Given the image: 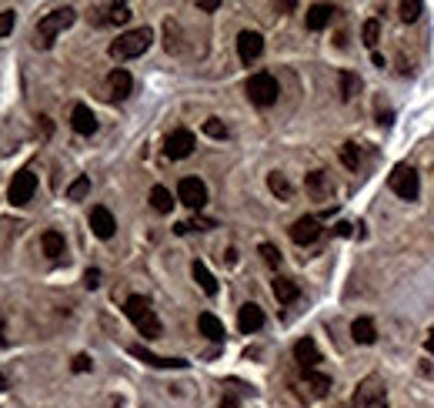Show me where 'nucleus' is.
Listing matches in <instances>:
<instances>
[{
    "label": "nucleus",
    "instance_id": "obj_1",
    "mask_svg": "<svg viewBox=\"0 0 434 408\" xmlns=\"http://www.w3.org/2000/svg\"><path fill=\"white\" fill-rule=\"evenodd\" d=\"M124 315H127L130 321H134V328L141 331L144 338H157L161 335V318L154 315V308H151V301L147 298H141V295H130L127 301H124Z\"/></svg>",
    "mask_w": 434,
    "mask_h": 408
},
{
    "label": "nucleus",
    "instance_id": "obj_2",
    "mask_svg": "<svg viewBox=\"0 0 434 408\" xmlns=\"http://www.w3.org/2000/svg\"><path fill=\"white\" fill-rule=\"evenodd\" d=\"M151 41H154L151 27H137V31L120 33L117 41L110 44V57H117V61H134V57L147 54V47H151Z\"/></svg>",
    "mask_w": 434,
    "mask_h": 408
},
{
    "label": "nucleus",
    "instance_id": "obj_3",
    "mask_svg": "<svg viewBox=\"0 0 434 408\" xmlns=\"http://www.w3.org/2000/svg\"><path fill=\"white\" fill-rule=\"evenodd\" d=\"M74 21H77V11H74V7H57V11L43 14L41 23H37V44H41V47H51L57 33L67 31V27H70Z\"/></svg>",
    "mask_w": 434,
    "mask_h": 408
},
{
    "label": "nucleus",
    "instance_id": "obj_4",
    "mask_svg": "<svg viewBox=\"0 0 434 408\" xmlns=\"http://www.w3.org/2000/svg\"><path fill=\"white\" fill-rule=\"evenodd\" d=\"M351 408H388V392H384V382H381L378 375L364 378V382L354 388Z\"/></svg>",
    "mask_w": 434,
    "mask_h": 408
},
{
    "label": "nucleus",
    "instance_id": "obj_5",
    "mask_svg": "<svg viewBox=\"0 0 434 408\" xmlns=\"http://www.w3.org/2000/svg\"><path fill=\"white\" fill-rule=\"evenodd\" d=\"M391 191L401 201H418V194H421V177H418V171L408 164H398L391 171Z\"/></svg>",
    "mask_w": 434,
    "mask_h": 408
},
{
    "label": "nucleus",
    "instance_id": "obj_6",
    "mask_svg": "<svg viewBox=\"0 0 434 408\" xmlns=\"http://www.w3.org/2000/svg\"><path fill=\"white\" fill-rule=\"evenodd\" d=\"M248 98L250 104H258V108H271L274 100H277V94H281V88H277V78H271V74H254V78H248Z\"/></svg>",
    "mask_w": 434,
    "mask_h": 408
},
{
    "label": "nucleus",
    "instance_id": "obj_7",
    "mask_svg": "<svg viewBox=\"0 0 434 408\" xmlns=\"http://www.w3.org/2000/svg\"><path fill=\"white\" fill-rule=\"evenodd\" d=\"M33 191H37V174H33L31 167H23V171H17L11 181V191H7V198H11V204H27V201L33 198Z\"/></svg>",
    "mask_w": 434,
    "mask_h": 408
},
{
    "label": "nucleus",
    "instance_id": "obj_8",
    "mask_svg": "<svg viewBox=\"0 0 434 408\" xmlns=\"http://www.w3.org/2000/svg\"><path fill=\"white\" fill-rule=\"evenodd\" d=\"M177 198H181V204H187L191 211H201L207 204V184L201 177H184V181L177 184Z\"/></svg>",
    "mask_w": 434,
    "mask_h": 408
},
{
    "label": "nucleus",
    "instance_id": "obj_9",
    "mask_svg": "<svg viewBox=\"0 0 434 408\" xmlns=\"http://www.w3.org/2000/svg\"><path fill=\"white\" fill-rule=\"evenodd\" d=\"M194 134L191 131H174V134H167V141H164V155L171 157V161H184V157H191V151H194Z\"/></svg>",
    "mask_w": 434,
    "mask_h": 408
},
{
    "label": "nucleus",
    "instance_id": "obj_10",
    "mask_svg": "<svg viewBox=\"0 0 434 408\" xmlns=\"http://www.w3.org/2000/svg\"><path fill=\"white\" fill-rule=\"evenodd\" d=\"M260 51H264V37H260L258 31H240L238 33V57L244 61V64H254L260 57Z\"/></svg>",
    "mask_w": 434,
    "mask_h": 408
},
{
    "label": "nucleus",
    "instance_id": "obj_11",
    "mask_svg": "<svg viewBox=\"0 0 434 408\" xmlns=\"http://www.w3.org/2000/svg\"><path fill=\"white\" fill-rule=\"evenodd\" d=\"M238 328L244 331V335H254V331L264 328V311H260L254 301H248V305L238 308Z\"/></svg>",
    "mask_w": 434,
    "mask_h": 408
},
{
    "label": "nucleus",
    "instance_id": "obj_12",
    "mask_svg": "<svg viewBox=\"0 0 434 408\" xmlns=\"http://www.w3.org/2000/svg\"><path fill=\"white\" fill-rule=\"evenodd\" d=\"M130 355H134V358H141L144 365H154V368H187L184 358H164V355L147 352L144 345H130Z\"/></svg>",
    "mask_w": 434,
    "mask_h": 408
},
{
    "label": "nucleus",
    "instance_id": "obj_13",
    "mask_svg": "<svg viewBox=\"0 0 434 408\" xmlns=\"http://www.w3.org/2000/svg\"><path fill=\"white\" fill-rule=\"evenodd\" d=\"M90 231L107 241V238H114V231H117V221H114V214H110L107 208H94L90 211Z\"/></svg>",
    "mask_w": 434,
    "mask_h": 408
},
{
    "label": "nucleus",
    "instance_id": "obj_14",
    "mask_svg": "<svg viewBox=\"0 0 434 408\" xmlns=\"http://www.w3.org/2000/svg\"><path fill=\"white\" fill-rule=\"evenodd\" d=\"M70 127H74L77 134L90 137V134L97 131V117H94V110L87 108V104H77V108L70 110Z\"/></svg>",
    "mask_w": 434,
    "mask_h": 408
},
{
    "label": "nucleus",
    "instance_id": "obj_15",
    "mask_svg": "<svg viewBox=\"0 0 434 408\" xmlns=\"http://www.w3.org/2000/svg\"><path fill=\"white\" fill-rule=\"evenodd\" d=\"M317 234H321V221L317 218H301V221H294L291 241L294 244H311V241H317Z\"/></svg>",
    "mask_w": 434,
    "mask_h": 408
},
{
    "label": "nucleus",
    "instance_id": "obj_16",
    "mask_svg": "<svg viewBox=\"0 0 434 408\" xmlns=\"http://www.w3.org/2000/svg\"><path fill=\"white\" fill-rule=\"evenodd\" d=\"M294 358H297V365H301L304 372H314L317 362H321V352H317V345L311 338H301V342L294 345Z\"/></svg>",
    "mask_w": 434,
    "mask_h": 408
},
{
    "label": "nucleus",
    "instance_id": "obj_17",
    "mask_svg": "<svg viewBox=\"0 0 434 408\" xmlns=\"http://www.w3.org/2000/svg\"><path fill=\"white\" fill-rule=\"evenodd\" d=\"M107 88H110V98H114V100H124L130 94V88H134V78H130L124 67H117V70H110Z\"/></svg>",
    "mask_w": 434,
    "mask_h": 408
},
{
    "label": "nucleus",
    "instance_id": "obj_18",
    "mask_svg": "<svg viewBox=\"0 0 434 408\" xmlns=\"http://www.w3.org/2000/svg\"><path fill=\"white\" fill-rule=\"evenodd\" d=\"M130 21V4H107L100 7V17H94V23H127Z\"/></svg>",
    "mask_w": 434,
    "mask_h": 408
},
{
    "label": "nucleus",
    "instance_id": "obj_19",
    "mask_svg": "<svg viewBox=\"0 0 434 408\" xmlns=\"http://www.w3.org/2000/svg\"><path fill=\"white\" fill-rule=\"evenodd\" d=\"M351 338L358 345H374L378 342V328H374V321L371 318H354V325H351Z\"/></svg>",
    "mask_w": 434,
    "mask_h": 408
},
{
    "label": "nucleus",
    "instance_id": "obj_20",
    "mask_svg": "<svg viewBox=\"0 0 434 408\" xmlns=\"http://www.w3.org/2000/svg\"><path fill=\"white\" fill-rule=\"evenodd\" d=\"M197 328H201V335L211 338V342H224V325H221V318L211 315V311H204V315L197 318Z\"/></svg>",
    "mask_w": 434,
    "mask_h": 408
},
{
    "label": "nucleus",
    "instance_id": "obj_21",
    "mask_svg": "<svg viewBox=\"0 0 434 408\" xmlns=\"http://www.w3.org/2000/svg\"><path fill=\"white\" fill-rule=\"evenodd\" d=\"M331 17H334V7H331V4H311V11H307V27H311V31H324Z\"/></svg>",
    "mask_w": 434,
    "mask_h": 408
},
{
    "label": "nucleus",
    "instance_id": "obj_22",
    "mask_svg": "<svg viewBox=\"0 0 434 408\" xmlns=\"http://www.w3.org/2000/svg\"><path fill=\"white\" fill-rule=\"evenodd\" d=\"M304 184H307V194H311V198H327V194H331V177H327L324 171H311Z\"/></svg>",
    "mask_w": 434,
    "mask_h": 408
},
{
    "label": "nucleus",
    "instance_id": "obj_23",
    "mask_svg": "<svg viewBox=\"0 0 434 408\" xmlns=\"http://www.w3.org/2000/svg\"><path fill=\"white\" fill-rule=\"evenodd\" d=\"M191 275H194V281L201 285V291H204V295H217V278L207 271L204 261H194V265H191Z\"/></svg>",
    "mask_w": 434,
    "mask_h": 408
},
{
    "label": "nucleus",
    "instance_id": "obj_24",
    "mask_svg": "<svg viewBox=\"0 0 434 408\" xmlns=\"http://www.w3.org/2000/svg\"><path fill=\"white\" fill-rule=\"evenodd\" d=\"M297 295H301L297 281H291V278H274V298L281 301V305H291Z\"/></svg>",
    "mask_w": 434,
    "mask_h": 408
},
{
    "label": "nucleus",
    "instance_id": "obj_25",
    "mask_svg": "<svg viewBox=\"0 0 434 408\" xmlns=\"http://www.w3.org/2000/svg\"><path fill=\"white\" fill-rule=\"evenodd\" d=\"M41 248H43V254L47 258H60L64 254V234L60 231H43V238H41Z\"/></svg>",
    "mask_w": 434,
    "mask_h": 408
},
{
    "label": "nucleus",
    "instance_id": "obj_26",
    "mask_svg": "<svg viewBox=\"0 0 434 408\" xmlns=\"http://www.w3.org/2000/svg\"><path fill=\"white\" fill-rule=\"evenodd\" d=\"M151 208L157 211V214H171V208H174V194L167 188H151Z\"/></svg>",
    "mask_w": 434,
    "mask_h": 408
},
{
    "label": "nucleus",
    "instance_id": "obj_27",
    "mask_svg": "<svg viewBox=\"0 0 434 408\" xmlns=\"http://www.w3.org/2000/svg\"><path fill=\"white\" fill-rule=\"evenodd\" d=\"M304 385L311 388V395H314V398H324L327 392H331V378L317 375V372H304Z\"/></svg>",
    "mask_w": 434,
    "mask_h": 408
},
{
    "label": "nucleus",
    "instance_id": "obj_28",
    "mask_svg": "<svg viewBox=\"0 0 434 408\" xmlns=\"http://www.w3.org/2000/svg\"><path fill=\"white\" fill-rule=\"evenodd\" d=\"M268 188L274 191V194H277V198L281 201H287L294 194V188H291V181H287V177L281 174V171H271V174H268Z\"/></svg>",
    "mask_w": 434,
    "mask_h": 408
},
{
    "label": "nucleus",
    "instance_id": "obj_29",
    "mask_svg": "<svg viewBox=\"0 0 434 408\" xmlns=\"http://www.w3.org/2000/svg\"><path fill=\"white\" fill-rule=\"evenodd\" d=\"M361 94V78L358 74H351V70H341V98L351 100Z\"/></svg>",
    "mask_w": 434,
    "mask_h": 408
},
{
    "label": "nucleus",
    "instance_id": "obj_30",
    "mask_svg": "<svg viewBox=\"0 0 434 408\" xmlns=\"http://www.w3.org/2000/svg\"><path fill=\"white\" fill-rule=\"evenodd\" d=\"M341 164L351 167V171H358V167H361V147H358V144L347 141L344 147H341Z\"/></svg>",
    "mask_w": 434,
    "mask_h": 408
},
{
    "label": "nucleus",
    "instance_id": "obj_31",
    "mask_svg": "<svg viewBox=\"0 0 434 408\" xmlns=\"http://www.w3.org/2000/svg\"><path fill=\"white\" fill-rule=\"evenodd\" d=\"M361 37H364V47H378V37H381V23L378 17H371V21H364V31H361Z\"/></svg>",
    "mask_w": 434,
    "mask_h": 408
},
{
    "label": "nucleus",
    "instance_id": "obj_32",
    "mask_svg": "<svg viewBox=\"0 0 434 408\" xmlns=\"http://www.w3.org/2000/svg\"><path fill=\"white\" fill-rule=\"evenodd\" d=\"M204 134H207V137H214V141H224V137H228V124L221 121V117H207V121H204Z\"/></svg>",
    "mask_w": 434,
    "mask_h": 408
},
{
    "label": "nucleus",
    "instance_id": "obj_33",
    "mask_svg": "<svg viewBox=\"0 0 434 408\" xmlns=\"http://www.w3.org/2000/svg\"><path fill=\"white\" fill-rule=\"evenodd\" d=\"M90 194V177H77L74 184L67 188V201H84Z\"/></svg>",
    "mask_w": 434,
    "mask_h": 408
},
{
    "label": "nucleus",
    "instance_id": "obj_34",
    "mask_svg": "<svg viewBox=\"0 0 434 408\" xmlns=\"http://www.w3.org/2000/svg\"><path fill=\"white\" fill-rule=\"evenodd\" d=\"M398 14H401V21H404V23H414V21H418V17L424 14V7L418 4V0H404L401 7H398Z\"/></svg>",
    "mask_w": 434,
    "mask_h": 408
},
{
    "label": "nucleus",
    "instance_id": "obj_35",
    "mask_svg": "<svg viewBox=\"0 0 434 408\" xmlns=\"http://www.w3.org/2000/svg\"><path fill=\"white\" fill-rule=\"evenodd\" d=\"M260 254H264V261H268V265H271V268H277V265H281V251H277L274 244H268V241H264V244H260Z\"/></svg>",
    "mask_w": 434,
    "mask_h": 408
},
{
    "label": "nucleus",
    "instance_id": "obj_36",
    "mask_svg": "<svg viewBox=\"0 0 434 408\" xmlns=\"http://www.w3.org/2000/svg\"><path fill=\"white\" fill-rule=\"evenodd\" d=\"M14 23H17L14 11H0V37H7V33L14 31Z\"/></svg>",
    "mask_w": 434,
    "mask_h": 408
},
{
    "label": "nucleus",
    "instance_id": "obj_37",
    "mask_svg": "<svg viewBox=\"0 0 434 408\" xmlns=\"http://www.w3.org/2000/svg\"><path fill=\"white\" fill-rule=\"evenodd\" d=\"M70 368H74V372H90V358H87V355H77L74 362H70Z\"/></svg>",
    "mask_w": 434,
    "mask_h": 408
},
{
    "label": "nucleus",
    "instance_id": "obj_38",
    "mask_svg": "<svg viewBox=\"0 0 434 408\" xmlns=\"http://www.w3.org/2000/svg\"><path fill=\"white\" fill-rule=\"evenodd\" d=\"M84 285L87 288H97L100 285V271H97V268H90V271L84 275Z\"/></svg>",
    "mask_w": 434,
    "mask_h": 408
},
{
    "label": "nucleus",
    "instance_id": "obj_39",
    "mask_svg": "<svg viewBox=\"0 0 434 408\" xmlns=\"http://www.w3.org/2000/svg\"><path fill=\"white\" fill-rule=\"evenodd\" d=\"M221 0H197V11H217Z\"/></svg>",
    "mask_w": 434,
    "mask_h": 408
},
{
    "label": "nucleus",
    "instance_id": "obj_40",
    "mask_svg": "<svg viewBox=\"0 0 434 408\" xmlns=\"http://www.w3.org/2000/svg\"><path fill=\"white\" fill-rule=\"evenodd\" d=\"M221 408H240L238 395H224V398H221Z\"/></svg>",
    "mask_w": 434,
    "mask_h": 408
},
{
    "label": "nucleus",
    "instance_id": "obj_41",
    "mask_svg": "<svg viewBox=\"0 0 434 408\" xmlns=\"http://www.w3.org/2000/svg\"><path fill=\"white\" fill-rule=\"evenodd\" d=\"M334 234H351V224H347V221H341V224L334 228Z\"/></svg>",
    "mask_w": 434,
    "mask_h": 408
},
{
    "label": "nucleus",
    "instance_id": "obj_42",
    "mask_svg": "<svg viewBox=\"0 0 434 408\" xmlns=\"http://www.w3.org/2000/svg\"><path fill=\"white\" fill-rule=\"evenodd\" d=\"M428 352H431V355H434V328H431V331H428Z\"/></svg>",
    "mask_w": 434,
    "mask_h": 408
},
{
    "label": "nucleus",
    "instance_id": "obj_43",
    "mask_svg": "<svg viewBox=\"0 0 434 408\" xmlns=\"http://www.w3.org/2000/svg\"><path fill=\"white\" fill-rule=\"evenodd\" d=\"M7 388H11V385H7V378L0 375V392H7Z\"/></svg>",
    "mask_w": 434,
    "mask_h": 408
},
{
    "label": "nucleus",
    "instance_id": "obj_44",
    "mask_svg": "<svg viewBox=\"0 0 434 408\" xmlns=\"http://www.w3.org/2000/svg\"><path fill=\"white\" fill-rule=\"evenodd\" d=\"M0 345H4V318H0Z\"/></svg>",
    "mask_w": 434,
    "mask_h": 408
}]
</instances>
